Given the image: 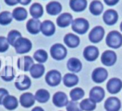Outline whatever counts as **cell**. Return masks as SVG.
I'll list each match as a JSON object with an SVG mask.
<instances>
[{
  "label": "cell",
  "mask_w": 122,
  "mask_h": 111,
  "mask_svg": "<svg viewBox=\"0 0 122 111\" xmlns=\"http://www.w3.org/2000/svg\"><path fill=\"white\" fill-rule=\"evenodd\" d=\"M106 43L108 47L113 49H118L122 45V34L118 31L110 32L106 38Z\"/></svg>",
  "instance_id": "cell-1"
},
{
  "label": "cell",
  "mask_w": 122,
  "mask_h": 111,
  "mask_svg": "<svg viewBox=\"0 0 122 111\" xmlns=\"http://www.w3.org/2000/svg\"><path fill=\"white\" fill-rule=\"evenodd\" d=\"M50 54L51 57L55 60H63L66 58L67 49L61 44H55L50 48Z\"/></svg>",
  "instance_id": "cell-2"
},
{
  "label": "cell",
  "mask_w": 122,
  "mask_h": 111,
  "mask_svg": "<svg viewBox=\"0 0 122 111\" xmlns=\"http://www.w3.org/2000/svg\"><path fill=\"white\" fill-rule=\"evenodd\" d=\"M72 29L78 34H84L89 29V23L84 18H77L71 24Z\"/></svg>",
  "instance_id": "cell-3"
},
{
  "label": "cell",
  "mask_w": 122,
  "mask_h": 111,
  "mask_svg": "<svg viewBox=\"0 0 122 111\" xmlns=\"http://www.w3.org/2000/svg\"><path fill=\"white\" fill-rule=\"evenodd\" d=\"M14 47L17 54H25L32 49V44L30 39L22 37L16 42Z\"/></svg>",
  "instance_id": "cell-4"
},
{
  "label": "cell",
  "mask_w": 122,
  "mask_h": 111,
  "mask_svg": "<svg viewBox=\"0 0 122 111\" xmlns=\"http://www.w3.org/2000/svg\"><path fill=\"white\" fill-rule=\"evenodd\" d=\"M61 79H62V77H61L60 72L56 70H50L45 75V82L48 85L52 87H55L60 85Z\"/></svg>",
  "instance_id": "cell-5"
},
{
  "label": "cell",
  "mask_w": 122,
  "mask_h": 111,
  "mask_svg": "<svg viewBox=\"0 0 122 111\" xmlns=\"http://www.w3.org/2000/svg\"><path fill=\"white\" fill-rule=\"evenodd\" d=\"M105 34V30L101 26H96L92 29L88 34L89 40L92 43H98L100 42Z\"/></svg>",
  "instance_id": "cell-6"
},
{
  "label": "cell",
  "mask_w": 122,
  "mask_h": 111,
  "mask_svg": "<svg viewBox=\"0 0 122 111\" xmlns=\"http://www.w3.org/2000/svg\"><path fill=\"white\" fill-rule=\"evenodd\" d=\"M116 60H117L116 54L112 50H106L104 52H103L101 57V60L102 64L107 67L113 66L116 63Z\"/></svg>",
  "instance_id": "cell-7"
},
{
  "label": "cell",
  "mask_w": 122,
  "mask_h": 111,
  "mask_svg": "<svg viewBox=\"0 0 122 111\" xmlns=\"http://www.w3.org/2000/svg\"><path fill=\"white\" fill-rule=\"evenodd\" d=\"M106 89L111 94H117L122 89V81L118 78H111L106 84Z\"/></svg>",
  "instance_id": "cell-8"
},
{
  "label": "cell",
  "mask_w": 122,
  "mask_h": 111,
  "mask_svg": "<svg viewBox=\"0 0 122 111\" xmlns=\"http://www.w3.org/2000/svg\"><path fill=\"white\" fill-rule=\"evenodd\" d=\"M15 85L19 90H26L31 86V80L26 75H20L17 77Z\"/></svg>",
  "instance_id": "cell-9"
},
{
  "label": "cell",
  "mask_w": 122,
  "mask_h": 111,
  "mask_svg": "<svg viewBox=\"0 0 122 111\" xmlns=\"http://www.w3.org/2000/svg\"><path fill=\"white\" fill-rule=\"evenodd\" d=\"M92 80L96 83H102L108 77V72L103 68H96L91 75Z\"/></svg>",
  "instance_id": "cell-10"
},
{
  "label": "cell",
  "mask_w": 122,
  "mask_h": 111,
  "mask_svg": "<svg viewBox=\"0 0 122 111\" xmlns=\"http://www.w3.org/2000/svg\"><path fill=\"white\" fill-rule=\"evenodd\" d=\"M99 55L98 49L95 46H88L83 50V57L88 62L95 61Z\"/></svg>",
  "instance_id": "cell-11"
},
{
  "label": "cell",
  "mask_w": 122,
  "mask_h": 111,
  "mask_svg": "<svg viewBox=\"0 0 122 111\" xmlns=\"http://www.w3.org/2000/svg\"><path fill=\"white\" fill-rule=\"evenodd\" d=\"M34 65V60L30 56H23L22 58H20L17 60L18 68L24 72L30 71Z\"/></svg>",
  "instance_id": "cell-12"
},
{
  "label": "cell",
  "mask_w": 122,
  "mask_h": 111,
  "mask_svg": "<svg viewBox=\"0 0 122 111\" xmlns=\"http://www.w3.org/2000/svg\"><path fill=\"white\" fill-rule=\"evenodd\" d=\"M121 107V101L116 97H108L104 103V108L106 111H119Z\"/></svg>",
  "instance_id": "cell-13"
},
{
  "label": "cell",
  "mask_w": 122,
  "mask_h": 111,
  "mask_svg": "<svg viewBox=\"0 0 122 111\" xmlns=\"http://www.w3.org/2000/svg\"><path fill=\"white\" fill-rule=\"evenodd\" d=\"M52 102L57 107H63L69 102L68 96L63 92H57L52 97Z\"/></svg>",
  "instance_id": "cell-14"
},
{
  "label": "cell",
  "mask_w": 122,
  "mask_h": 111,
  "mask_svg": "<svg viewBox=\"0 0 122 111\" xmlns=\"http://www.w3.org/2000/svg\"><path fill=\"white\" fill-rule=\"evenodd\" d=\"M105 97V91L103 87L99 86L93 87L89 93V98L95 102H101Z\"/></svg>",
  "instance_id": "cell-15"
},
{
  "label": "cell",
  "mask_w": 122,
  "mask_h": 111,
  "mask_svg": "<svg viewBox=\"0 0 122 111\" xmlns=\"http://www.w3.org/2000/svg\"><path fill=\"white\" fill-rule=\"evenodd\" d=\"M118 19V13L114 10H108L104 12L103 15V20L104 23L110 26L115 24L117 22Z\"/></svg>",
  "instance_id": "cell-16"
},
{
  "label": "cell",
  "mask_w": 122,
  "mask_h": 111,
  "mask_svg": "<svg viewBox=\"0 0 122 111\" xmlns=\"http://www.w3.org/2000/svg\"><path fill=\"white\" fill-rule=\"evenodd\" d=\"M73 21V16L70 13H63L57 18L56 23L59 27L65 28L72 24Z\"/></svg>",
  "instance_id": "cell-17"
},
{
  "label": "cell",
  "mask_w": 122,
  "mask_h": 111,
  "mask_svg": "<svg viewBox=\"0 0 122 111\" xmlns=\"http://www.w3.org/2000/svg\"><path fill=\"white\" fill-rule=\"evenodd\" d=\"M40 31L44 35H45L47 37H50V36H52L55 34V26L52 21L45 20L41 24Z\"/></svg>",
  "instance_id": "cell-18"
},
{
  "label": "cell",
  "mask_w": 122,
  "mask_h": 111,
  "mask_svg": "<svg viewBox=\"0 0 122 111\" xmlns=\"http://www.w3.org/2000/svg\"><path fill=\"white\" fill-rule=\"evenodd\" d=\"M35 102V95H33L31 92L23 93L20 97V102L21 105L25 108H29L33 106Z\"/></svg>",
  "instance_id": "cell-19"
},
{
  "label": "cell",
  "mask_w": 122,
  "mask_h": 111,
  "mask_svg": "<svg viewBox=\"0 0 122 111\" xmlns=\"http://www.w3.org/2000/svg\"><path fill=\"white\" fill-rule=\"evenodd\" d=\"M41 24V22L37 19H30V20H28L26 24V27L28 32H30L32 34H38L40 32Z\"/></svg>",
  "instance_id": "cell-20"
},
{
  "label": "cell",
  "mask_w": 122,
  "mask_h": 111,
  "mask_svg": "<svg viewBox=\"0 0 122 111\" xmlns=\"http://www.w3.org/2000/svg\"><path fill=\"white\" fill-rule=\"evenodd\" d=\"M70 7L76 12H81L86 9L87 0H70Z\"/></svg>",
  "instance_id": "cell-21"
},
{
  "label": "cell",
  "mask_w": 122,
  "mask_h": 111,
  "mask_svg": "<svg viewBox=\"0 0 122 111\" xmlns=\"http://www.w3.org/2000/svg\"><path fill=\"white\" fill-rule=\"evenodd\" d=\"M15 77V70L12 66H5L0 72V77L6 82L12 81Z\"/></svg>",
  "instance_id": "cell-22"
},
{
  "label": "cell",
  "mask_w": 122,
  "mask_h": 111,
  "mask_svg": "<svg viewBox=\"0 0 122 111\" xmlns=\"http://www.w3.org/2000/svg\"><path fill=\"white\" fill-rule=\"evenodd\" d=\"M63 41L64 43L70 48H76L80 44V38L73 33L67 34L64 37Z\"/></svg>",
  "instance_id": "cell-23"
},
{
  "label": "cell",
  "mask_w": 122,
  "mask_h": 111,
  "mask_svg": "<svg viewBox=\"0 0 122 111\" xmlns=\"http://www.w3.org/2000/svg\"><path fill=\"white\" fill-rule=\"evenodd\" d=\"M68 70L72 72H79L82 70V63L78 58H70L67 63Z\"/></svg>",
  "instance_id": "cell-24"
},
{
  "label": "cell",
  "mask_w": 122,
  "mask_h": 111,
  "mask_svg": "<svg viewBox=\"0 0 122 111\" xmlns=\"http://www.w3.org/2000/svg\"><path fill=\"white\" fill-rule=\"evenodd\" d=\"M46 11L50 15H57L62 11V5L58 2H50L46 6Z\"/></svg>",
  "instance_id": "cell-25"
},
{
  "label": "cell",
  "mask_w": 122,
  "mask_h": 111,
  "mask_svg": "<svg viewBox=\"0 0 122 111\" xmlns=\"http://www.w3.org/2000/svg\"><path fill=\"white\" fill-rule=\"evenodd\" d=\"M63 80L64 85L68 87H72L76 85L79 82L78 77L76 74H73V73L66 74L63 78Z\"/></svg>",
  "instance_id": "cell-26"
},
{
  "label": "cell",
  "mask_w": 122,
  "mask_h": 111,
  "mask_svg": "<svg viewBox=\"0 0 122 111\" xmlns=\"http://www.w3.org/2000/svg\"><path fill=\"white\" fill-rule=\"evenodd\" d=\"M3 105L6 109L9 110H13L17 107L18 100L15 96L7 95L3 101Z\"/></svg>",
  "instance_id": "cell-27"
},
{
  "label": "cell",
  "mask_w": 122,
  "mask_h": 111,
  "mask_svg": "<svg viewBox=\"0 0 122 111\" xmlns=\"http://www.w3.org/2000/svg\"><path fill=\"white\" fill-rule=\"evenodd\" d=\"M45 70V69L44 65L39 63V64H35L30 69V72L31 76L33 78L38 79L44 75Z\"/></svg>",
  "instance_id": "cell-28"
},
{
  "label": "cell",
  "mask_w": 122,
  "mask_h": 111,
  "mask_svg": "<svg viewBox=\"0 0 122 111\" xmlns=\"http://www.w3.org/2000/svg\"><path fill=\"white\" fill-rule=\"evenodd\" d=\"M89 10L92 14L95 16H98L103 12V4L100 1H98V0H94L90 5Z\"/></svg>",
  "instance_id": "cell-29"
},
{
  "label": "cell",
  "mask_w": 122,
  "mask_h": 111,
  "mask_svg": "<svg viewBox=\"0 0 122 111\" xmlns=\"http://www.w3.org/2000/svg\"><path fill=\"white\" fill-rule=\"evenodd\" d=\"M30 13L34 19H39L43 15V7L39 3H34L30 8Z\"/></svg>",
  "instance_id": "cell-30"
},
{
  "label": "cell",
  "mask_w": 122,
  "mask_h": 111,
  "mask_svg": "<svg viewBox=\"0 0 122 111\" xmlns=\"http://www.w3.org/2000/svg\"><path fill=\"white\" fill-rule=\"evenodd\" d=\"M50 92L45 89L38 90L35 95V100L40 103H45L50 99Z\"/></svg>",
  "instance_id": "cell-31"
},
{
  "label": "cell",
  "mask_w": 122,
  "mask_h": 111,
  "mask_svg": "<svg viewBox=\"0 0 122 111\" xmlns=\"http://www.w3.org/2000/svg\"><path fill=\"white\" fill-rule=\"evenodd\" d=\"M27 15L28 14L27 10L23 7H17L13 10L12 12L13 18L19 22L25 20L27 17Z\"/></svg>",
  "instance_id": "cell-32"
},
{
  "label": "cell",
  "mask_w": 122,
  "mask_h": 111,
  "mask_svg": "<svg viewBox=\"0 0 122 111\" xmlns=\"http://www.w3.org/2000/svg\"><path fill=\"white\" fill-rule=\"evenodd\" d=\"M81 108L84 111H93L96 107V102L91 100L90 98H86L83 100L80 103Z\"/></svg>",
  "instance_id": "cell-33"
},
{
  "label": "cell",
  "mask_w": 122,
  "mask_h": 111,
  "mask_svg": "<svg viewBox=\"0 0 122 111\" xmlns=\"http://www.w3.org/2000/svg\"><path fill=\"white\" fill-rule=\"evenodd\" d=\"M33 58L37 62L42 64V63H45L47 60L48 54H47V52L45 50H44V49H38L34 53Z\"/></svg>",
  "instance_id": "cell-34"
},
{
  "label": "cell",
  "mask_w": 122,
  "mask_h": 111,
  "mask_svg": "<svg viewBox=\"0 0 122 111\" xmlns=\"http://www.w3.org/2000/svg\"><path fill=\"white\" fill-rule=\"evenodd\" d=\"M85 95L84 90L81 87H76L70 92V97L73 101H78Z\"/></svg>",
  "instance_id": "cell-35"
},
{
  "label": "cell",
  "mask_w": 122,
  "mask_h": 111,
  "mask_svg": "<svg viewBox=\"0 0 122 111\" xmlns=\"http://www.w3.org/2000/svg\"><path fill=\"white\" fill-rule=\"evenodd\" d=\"M13 19L12 13L5 11L0 13V24L1 25H7L12 22Z\"/></svg>",
  "instance_id": "cell-36"
},
{
  "label": "cell",
  "mask_w": 122,
  "mask_h": 111,
  "mask_svg": "<svg viewBox=\"0 0 122 111\" xmlns=\"http://www.w3.org/2000/svg\"><path fill=\"white\" fill-rule=\"evenodd\" d=\"M22 37V34L21 33L15 29L11 30L7 36V40L9 42V44L13 47H15V44L16 43V42L20 38Z\"/></svg>",
  "instance_id": "cell-37"
},
{
  "label": "cell",
  "mask_w": 122,
  "mask_h": 111,
  "mask_svg": "<svg viewBox=\"0 0 122 111\" xmlns=\"http://www.w3.org/2000/svg\"><path fill=\"white\" fill-rule=\"evenodd\" d=\"M67 111H83L81 108L80 104L77 101H70L66 105Z\"/></svg>",
  "instance_id": "cell-38"
},
{
  "label": "cell",
  "mask_w": 122,
  "mask_h": 111,
  "mask_svg": "<svg viewBox=\"0 0 122 111\" xmlns=\"http://www.w3.org/2000/svg\"><path fill=\"white\" fill-rule=\"evenodd\" d=\"M10 47L7 38L5 37H0V52H5L8 50Z\"/></svg>",
  "instance_id": "cell-39"
},
{
  "label": "cell",
  "mask_w": 122,
  "mask_h": 111,
  "mask_svg": "<svg viewBox=\"0 0 122 111\" xmlns=\"http://www.w3.org/2000/svg\"><path fill=\"white\" fill-rule=\"evenodd\" d=\"M7 95H9V92L6 89L0 88V105H3V101Z\"/></svg>",
  "instance_id": "cell-40"
},
{
  "label": "cell",
  "mask_w": 122,
  "mask_h": 111,
  "mask_svg": "<svg viewBox=\"0 0 122 111\" xmlns=\"http://www.w3.org/2000/svg\"><path fill=\"white\" fill-rule=\"evenodd\" d=\"M103 1L106 5H107L108 6L112 7V6L116 5L118 2L119 0H103Z\"/></svg>",
  "instance_id": "cell-41"
},
{
  "label": "cell",
  "mask_w": 122,
  "mask_h": 111,
  "mask_svg": "<svg viewBox=\"0 0 122 111\" xmlns=\"http://www.w3.org/2000/svg\"><path fill=\"white\" fill-rule=\"evenodd\" d=\"M5 2L9 6H15L19 3L18 0H5Z\"/></svg>",
  "instance_id": "cell-42"
},
{
  "label": "cell",
  "mask_w": 122,
  "mask_h": 111,
  "mask_svg": "<svg viewBox=\"0 0 122 111\" xmlns=\"http://www.w3.org/2000/svg\"><path fill=\"white\" fill-rule=\"evenodd\" d=\"M32 0H18V2L20 4H21L22 5H28Z\"/></svg>",
  "instance_id": "cell-43"
},
{
  "label": "cell",
  "mask_w": 122,
  "mask_h": 111,
  "mask_svg": "<svg viewBox=\"0 0 122 111\" xmlns=\"http://www.w3.org/2000/svg\"><path fill=\"white\" fill-rule=\"evenodd\" d=\"M32 111H45V110L41 107H35L32 110Z\"/></svg>",
  "instance_id": "cell-44"
},
{
  "label": "cell",
  "mask_w": 122,
  "mask_h": 111,
  "mask_svg": "<svg viewBox=\"0 0 122 111\" xmlns=\"http://www.w3.org/2000/svg\"><path fill=\"white\" fill-rule=\"evenodd\" d=\"M120 29H121V31L122 32V22H121V23L120 24Z\"/></svg>",
  "instance_id": "cell-45"
},
{
  "label": "cell",
  "mask_w": 122,
  "mask_h": 111,
  "mask_svg": "<svg viewBox=\"0 0 122 111\" xmlns=\"http://www.w3.org/2000/svg\"><path fill=\"white\" fill-rule=\"evenodd\" d=\"M1 65H2V63H1V60H0V68H1Z\"/></svg>",
  "instance_id": "cell-46"
}]
</instances>
